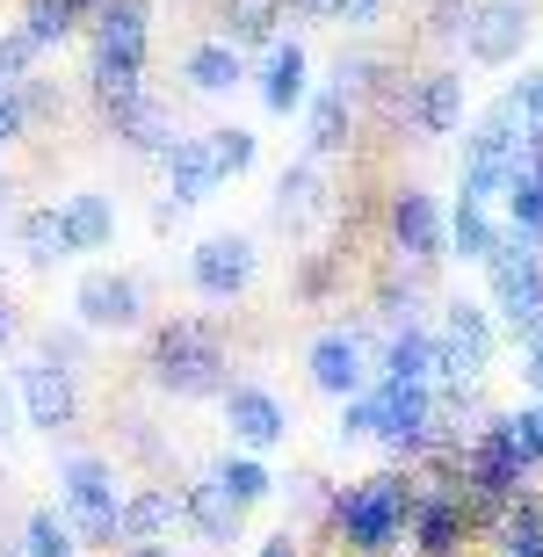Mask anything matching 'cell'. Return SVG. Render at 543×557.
I'll list each match as a JSON object with an SVG mask.
<instances>
[{"instance_id":"6da1fadb","label":"cell","mask_w":543,"mask_h":557,"mask_svg":"<svg viewBox=\"0 0 543 557\" xmlns=\"http://www.w3.org/2000/svg\"><path fill=\"white\" fill-rule=\"evenodd\" d=\"M420 493H428V485H414V478H398V471L362 478V485H348V493L334 499V536L356 557H392L398 543H406V529H414Z\"/></svg>"},{"instance_id":"7a4b0ae2","label":"cell","mask_w":543,"mask_h":557,"mask_svg":"<svg viewBox=\"0 0 543 557\" xmlns=\"http://www.w3.org/2000/svg\"><path fill=\"white\" fill-rule=\"evenodd\" d=\"M146 44H152V8L146 0H102L95 15V59H87V81H95V102L116 109L146 87Z\"/></svg>"},{"instance_id":"3957f363","label":"cell","mask_w":543,"mask_h":557,"mask_svg":"<svg viewBox=\"0 0 543 557\" xmlns=\"http://www.w3.org/2000/svg\"><path fill=\"white\" fill-rule=\"evenodd\" d=\"M152 384L174 398H225V333L210 319H168L152 333Z\"/></svg>"},{"instance_id":"277c9868","label":"cell","mask_w":543,"mask_h":557,"mask_svg":"<svg viewBox=\"0 0 543 557\" xmlns=\"http://www.w3.org/2000/svg\"><path fill=\"white\" fill-rule=\"evenodd\" d=\"M485 283H493V311L515 341H536L543 333V239L507 225L501 247L485 253Z\"/></svg>"},{"instance_id":"5b68a950","label":"cell","mask_w":543,"mask_h":557,"mask_svg":"<svg viewBox=\"0 0 543 557\" xmlns=\"http://www.w3.org/2000/svg\"><path fill=\"white\" fill-rule=\"evenodd\" d=\"M59 515L73 521L81 550H87V543H116L124 499H116V471H109L102 456H65V463H59Z\"/></svg>"},{"instance_id":"8992f818","label":"cell","mask_w":543,"mask_h":557,"mask_svg":"<svg viewBox=\"0 0 543 557\" xmlns=\"http://www.w3.org/2000/svg\"><path fill=\"white\" fill-rule=\"evenodd\" d=\"M493 348H501L493 311L471 305V297H449L435 326V384H479L493 370Z\"/></svg>"},{"instance_id":"52a82bcc","label":"cell","mask_w":543,"mask_h":557,"mask_svg":"<svg viewBox=\"0 0 543 557\" xmlns=\"http://www.w3.org/2000/svg\"><path fill=\"white\" fill-rule=\"evenodd\" d=\"M370 406H377V442L392 456H406V463L428 456L435 442H449L435 420V384H392V376H377Z\"/></svg>"},{"instance_id":"ba28073f","label":"cell","mask_w":543,"mask_h":557,"mask_svg":"<svg viewBox=\"0 0 543 557\" xmlns=\"http://www.w3.org/2000/svg\"><path fill=\"white\" fill-rule=\"evenodd\" d=\"M522 138H529V124L515 116V102H501L479 131H471V138H464V188H457V196L493 203V196L507 188V174L522 166Z\"/></svg>"},{"instance_id":"9c48e42d","label":"cell","mask_w":543,"mask_h":557,"mask_svg":"<svg viewBox=\"0 0 543 557\" xmlns=\"http://www.w3.org/2000/svg\"><path fill=\"white\" fill-rule=\"evenodd\" d=\"M15 392H22L29 428H44V434H65L81 420V384H73V362H59V355H29L22 376H15Z\"/></svg>"},{"instance_id":"30bf717a","label":"cell","mask_w":543,"mask_h":557,"mask_svg":"<svg viewBox=\"0 0 543 557\" xmlns=\"http://www.w3.org/2000/svg\"><path fill=\"white\" fill-rule=\"evenodd\" d=\"M529 44V0H479L464 15V59L471 65H515Z\"/></svg>"},{"instance_id":"8fae6325","label":"cell","mask_w":543,"mask_h":557,"mask_svg":"<svg viewBox=\"0 0 543 557\" xmlns=\"http://www.w3.org/2000/svg\"><path fill=\"white\" fill-rule=\"evenodd\" d=\"M73 319H81L87 333H131L138 319H146V283L138 275H81V289H73Z\"/></svg>"},{"instance_id":"7c38bea8","label":"cell","mask_w":543,"mask_h":557,"mask_svg":"<svg viewBox=\"0 0 543 557\" xmlns=\"http://www.w3.org/2000/svg\"><path fill=\"white\" fill-rule=\"evenodd\" d=\"M392 247L414 261V269H435L442 247H449V225H442V210L428 188H398L392 196Z\"/></svg>"},{"instance_id":"4fadbf2b","label":"cell","mask_w":543,"mask_h":557,"mask_svg":"<svg viewBox=\"0 0 543 557\" xmlns=\"http://www.w3.org/2000/svg\"><path fill=\"white\" fill-rule=\"evenodd\" d=\"M188 283L203 289V297H218V305H232V297L254 283V239H239V232L203 239V247L188 253Z\"/></svg>"},{"instance_id":"5bb4252c","label":"cell","mask_w":543,"mask_h":557,"mask_svg":"<svg viewBox=\"0 0 543 557\" xmlns=\"http://www.w3.org/2000/svg\"><path fill=\"white\" fill-rule=\"evenodd\" d=\"M305 370H312V384H319L326 398H356V392H370V348H362L348 326L319 333L312 355H305Z\"/></svg>"},{"instance_id":"9a60e30c","label":"cell","mask_w":543,"mask_h":557,"mask_svg":"<svg viewBox=\"0 0 543 557\" xmlns=\"http://www.w3.org/2000/svg\"><path fill=\"white\" fill-rule=\"evenodd\" d=\"M225 428L239 449H275L283 434H291V413H283V398L261 392V384H225Z\"/></svg>"},{"instance_id":"2e32d148","label":"cell","mask_w":543,"mask_h":557,"mask_svg":"<svg viewBox=\"0 0 543 557\" xmlns=\"http://www.w3.org/2000/svg\"><path fill=\"white\" fill-rule=\"evenodd\" d=\"M326 210H334L326 166L305 152V160H291V166H283V182H275V225H283V232H312Z\"/></svg>"},{"instance_id":"e0dca14e","label":"cell","mask_w":543,"mask_h":557,"mask_svg":"<svg viewBox=\"0 0 543 557\" xmlns=\"http://www.w3.org/2000/svg\"><path fill=\"white\" fill-rule=\"evenodd\" d=\"M109 124H116L124 152H138V160H160V152H168V145L182 138V131H174V109L160 102V95H146V87H138L131 102L109 109Z\"/></svg>"},{"instance_id":"ac0fdd59","label":"cell","mask_w":543,"mask_h":557,"mask_svg":"<svg viewBox=\"0 0 543 557\" xmlns=\"http://www.w3.org/2000/svg\"><path fill=\"white\" fill-rule=\"evenodd\" d=\"M406 124H414L420 138H449V131L464 124V73H457V65H442V73L414 81V95H406Z\"/></svg>"},{"instance_id":"d6986e66","label":"cell","mask_w":543,"mask_h":557,"mask_svg":"<svg viewBox=\"0 0 543 557\" xmlns=\"http://www.w3.org/2000/svg\"><path fill=\"white\" fill-rule=\"evenodd\" d=\"M160 166H168V203L174 210L203 203L210 188L225 182V174H218V152H210V131H203V138H174L168 152H160Z\"/></svg>"},{"instance_id":"ffe728a7","label":"cell","mask_w":543,"mask_h":557,"mask_svg":"<svg viewBox=\"0 0 543 557\" xmlns=\"http://www.w3.org/2000/svg\"><path fill=\"white\" fill-rule=\"evenodd\" d=\"M182 521H188L203 543H232V536H239V521H247V507L232 499L225 478L210 471V478H196V485L182 493Z\"/></svg>"},{"instance_id":"44dd1931","label":"cell","mask_w":543,"mask_h":557,"mask_svg":"<svg viewBox=\"0 0 543 557\" xmlns=\"http://www.w3.org/2000/svg\"><path fill=\"white\" fill-rule=\"evenodd\" d=\"M348 138H356V95L334 81V87H319L312 109H305V152L334 160V152H348Z\"/></svg>"},{"instance_id":"7402d4cb","label":"cell","mask_w":543,"mask_h":557,"mask_svg":"<svg viewBox=\"0 0 543 557\" xmlns=\"http://www.w3.org/2000/svg\"><path fill=\"white\" fill-rule=\"evenodd\" d=\"M377 376H392V384H435V333L398 319V333L377 355Z\"/></svg>"},{"instance_id":"603a6c76","label":"cell","mask_w":543,"mask_h":557,"mask_svg":"<svg viewBox=\"0 0 543 557\" xmlns=\"http://www.w3.org/2000/svg\"><path fill=\"white\" fill-rule=\"evenodd\" d=\"M59 225H65V247L73 253H102L109 239H116V203L95 196V188H81V196L59 203Z\"/></svg>"},{"instance_id":"cb8c5ba5","label":"cell","mask_w":543,"mask_h":557,"mask_svg":"<svg viewBox=\"0 0 543 557\" xmlns=\"http://www.w3.org/2000/svg\"><path fill=\"white\" fill-rule=\"evenodd\" d=\"M174 521H182V499L168 485H138L124 499V515H116V543H160Z\"/></svg>"},{"instance_id":"d4e9b609","label":"cell","mask_w":543,"mask_h":557,"mask_svg":"<svg viewBox=\"0 0 543 557\" xmlns=\"http://www.w3.org/2000/svg\"><path fill=\"white\" fill-rule=\"evenodd\" d=\"M182 81L196 87V95H232V87L247 81V51L225 44V37H210V44H196V51L182 59Z\"/></svg>"},{"instance_id":"484cf974","label":"cell","mask_w":543,"mask_h":557,"mask_svg":"<svg viewBox=\"0 0 543 557\" xmlns=\"http://www.w3.org/2000/svg\"><path fill=\"white\" fill-rule=\"evenodd\" d=\"M493 557H543V499L515 493L493 515Z\"/></svg>"},{"instance_id":"4316f807","label":"cell","mask_w":543,"mask_h":557,"mask_svg":"<svg viewBox=\"0 0 543 557\" xmlns=\"http://www.w3.org/2000/svg\"><path fill=\"white\" fill-rule=\"evenodd\" d=\"M501 218H493V203H479V196H457V210H449V247L464 253V261H479L485 269V253L501 247Z\"/></svg>"},{"instance_id":"83f0119b","label":"cell","mask_w":543,"mask_h":557,"mask_svg":"<svg viewBox=\"0 0 543 557\" xmlns=\"http://www.w3.org/2000/svg\"><path fill=\"white\" fill-rule=\"evenodd\" d=\"M15 247H22V261L29 269H59L65 253V225H59V203H44V210H22L15 218Z\"/></svg>"},{"instance_id":"f1b7e54d","label":"cell","mask_w":543,"mask_h":557,"mask_svg":"<svg viewBox=\"0 0 543 557\" xmlns=\"http://www.w3.org/2000/svg\"><path fill=\"white\" fill-rule=\"evenodd\" d=\"M261 102L275 109V116H291L297 102H305V44H275L269 65H261Z\"/></svg>"},{"instance_id":"f546056e","label":"cell","mask_w":543,"mask_h":557,"mask_svg":"<svg viewBox=\"0 0 543 557\" xmlns=\"http://www.w3.org/2000/svg\"><path fill=\"white\" fill-rule=\"evenodd\" d=\"M275 22H283V0H225V44L239 51L275 44Z\"/></svg>"},{"instance_id":"4dcf8cb0","label":"cell","mask_w":543,"mask_h":557,"mask_svg":"<svg viewBox=\"0 0 543 557\" xmlns=\"http://www.w3.org/2000/svg\"><path fill=\"white\" fill-rule=\"evenodd\" d=\"M501 196H507V225H515V232H529V239H543V174H536V166H515V174H507V188H501Z\"/></svg>"},{"instance_id":"1f68e13d","label":"cell","mask_w":543,"mask_h":557,"mask_svg":"<svg viewBox=\"0 0 543 557\" xmlns=\"http://www.w3.org/2000/svg\"><path fill=\"white\" fill-rule=\"evenodd\" d=\"M22 557H81V536H73V521L37 507V515L22 521Z\"/></svg>"},{"instance_id":"d6a6232c","label":"cell","mask_w":543,"mask_h":557,"mask_svg":"<svg viewBox=\"0 0 543 557\" xmlns=\"http://www.w3.org/2000/svg\"><path fill=\"white\" fill-rule=\"evenodd\" d=\"M485 428H493V434L507 442V449H515V463H522V471H536V463H543V406L501 413V420H485Z\"/></svg>"},{"instance_id":"836d02e7","label":"cell","mask_w":543,"mask_h":557,"mask_svg":"<svg viewBox=\"0 0 543 557\" xmlns=\"http://www.w3.org/2000/svg\"><path fill=\"white\" fill-rule=\"evenodd\" d=\"M73 15H81V0H22V29H29L37 51H51V44L73 37Z\"/></svg>"},{"instance_id":"e575fe53","label":"cell","mask_w":543,"mask_h":557,"mask_svg":"<svg viewBox=\"0 0 543 557\" xmlns=\"http://www.w3.org/2000/svg\"><path fill=\"white\" fill-rule=\"evenodd\" d=\"M218 478H225V485H232V499H239V507H261V499L275 493V478L261 471L254 456H225V463H218Z\"/></svg>"},{"instance_id":"d590c367","label":"cell","mask_w":543,"mask_h":557,"mask_svg":"<svg viewBox=\"0 0 543 557\" xmlns=\"http://www.w3.org/2000/svg\"><path fill=\"white\" fill-rule=\"evenodd\" d=\"M210 152H218V174H247L254 166V152H261V145H254V131H239V124H225V131H210Z\"/></svg>"},{"instance_id":"8d00e7d4","label":"cell","mask_w":543,"mask_h":557,"mask_svg":"<svg viewBox=\"0 0 543 557\" xmlns=\"http://www.w3.org/2000/svg\"><path fill=\"white\" fill-rule=\"evenodd\" d=\"M37 73V44H29V29H8L0 37V87H22Z\"/></svg>"},{"instance_id":"74e56055","label":"cell","mask_w":543,"mask_h":557,"mask_svg":"<svg viewBox=\"0 0 543 557\" xmlns=\"http://www.w3.org/2000/svg\"><path fill=\"white\" fill-rule=\"evenodd\" d=\"M384 8H392V0H326L319 15L341 22V29H377V22H384Z\"/></svg>"},{"instance_id":"f35d334b","label":"cell","mask_w":543,"mask_h":557,"mask_svg":"<svg viewBox=\"0 0 543 557\" xmlns=\"http://www.w3.org/2000/svg\"><path fill=\"white\" fill-rule=\"evenodd\" d=\"M507 102H515V116H522L529 131H543V73H522V81H515V95H507Z\"/></svg>"},{"instance_id":"ab89813d","label":"cell","mask_w":543,"mask_h":557,"mask_svg":"<svg viewBox=\"0 0 543 557\" xmlns=\"http://www.w3.org/2000/svg\"><path fill=\"white\" fill-rule=\"evenodd\" d=\"M29 131V109H22V87H0V145Z\"/></svg>"},{"instance_id":"60d3db41","label":"cell","mask_w":543,"mask_h":557,"mask_svg":"<svg viewBox=\"0 0 543 557\" xmlns=\"http://www.w3.org/2000/svg\"><path fill=\"white\" fill-rule=\"evenodd\" d=\"M326 275H334V269H326V261H312V269H305V283H297V289H305V297H319V289H326Z\"/></svg>"},{"instance_id":"b9f144b4","label":"cell","mask_w":543,"mask_h":557,"mask_svg":"<svg viewBox=\"0 0 543 557\" xmlns=\"http://www.w3.org/2000/svg\"><path fill=\"white\" fill-rule=\"evenodd\" d=\"M522 348H529V384L543 392V333H536V341H522Z\"/></svg>"},{"instance_id":"7bdbcfd3","label":"cell","mask_w":543,"mask_h":557,"mask_svg":"<svg viewBox=\"0 0 543 557\" xmlns=\"http://www.w3.org/2000/svg\"><path fill=\"white\" fill-rule=\"evenodd\" d=\"M8 434H15V398L0 392V442H8Z\"/></svg>"},{"instance_id":"ee69618b","label":"cell","mask_w":543,"mask_h":557,"mask_svg":"<svg viewBox=\"0 0 543 557\" xmlns=\"http://www.w3.org/2000/svg\"><path fill=\"white\" fill-rule=\"evenodd\" d=\"M261 557H297V543H291V536H275V543H261Z\"/></svg>"},{"instance_id":"f6af8a7d","label":"cell","mask_w":543,"mask_h":557,"mask_svg":"<svg viewBox=\"0 0 543 557\" xmlns=\"http://www.w3.org/2000/svg\"><path fill=\"white\" fill-rule=\"evenodd\" d=\"M124 557H174V550H160V543H131Z\"/></svg>"},{"instance_id":"bcb514c9","label":"cell","mask_w":543,"mask_h":557,"mask_svg":"<svg viewBox=\"0 0 543 557\" xmlns=\"http://www.w3.org/2000/svg\"><path fill=\"white\" fill-rule=\"evenodd\" d=\"M8 203H15V182H8V174H0V210H8Z\"/></svg>"},{"instance_id":"7dc6e473","label":"cell","mask_w":543,"mask_h":557,"mask_svg":"<svg viewBox=\"0 0 543 557\" xmlns=\"http://www.w3.org/2000/svg\"><path fill=\"white\" fill-rule=\"evenodd\" d=\"M0 348H8V311H0Z\"/></svg>"},{"instance_id":"c3c4849f","label":"cell","mask_w":543,"mask_h":557,"mask_svg":"<svg viewBox=\"0 0 543 557\" xmlns=\"http://www.w3.org/2000/svg\"><path fill=\"white\" fill-rule=\"evenodd\" d=\"M297 8H312V15H319V8H326V0H297Z\"/></svg>"},{"instance_id":"681fc988","label":"cell","mask_w":543,"mask_h":557,"mask_svg":"<svg viewBox=\"0 0 543 557\" xmlns=\"http://www.w3.org/2000/svg\"><path fill=\"white\" fill-rule=\"evenodd\" d=\"M81 8H87V0H81Z\"/></svg>"}]
</instances>
